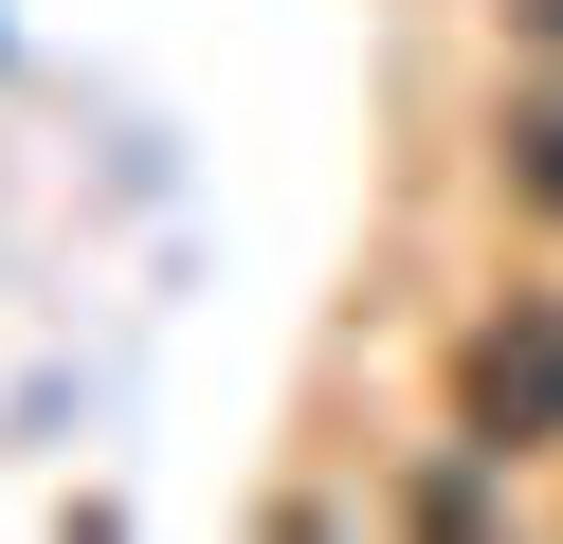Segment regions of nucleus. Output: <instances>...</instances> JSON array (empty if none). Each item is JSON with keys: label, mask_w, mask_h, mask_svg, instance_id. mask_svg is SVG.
<instances>
[{"label": "nucleus", "mask_w": 563, "mask_h": 544, "mask_svg": "<svg viewBox=\"0 0 563 544\" xmlns=\"http://www.w3.org/2000/svg\"><path fill=\"white\" fill-rule=\"evenodd\" d=\"M454 435H473V454L563 435V290H509V309L454 345Z\"/></svg>", "instance_id": "1"}, {"label": "nucleus", "mask_w": 563, "mask_h": 544, "mask_svg": "<svg viewBox=\"0 0 563 544\" xmlns=\"http://www.w3.org/2000/svg\"><path fill=\"white\" fill-rule=\"evenodd\" d=\"M509 200H527V218H563V91H527V109H509Z\"/></svg>", "instance_id": "2"}]
</instances>
